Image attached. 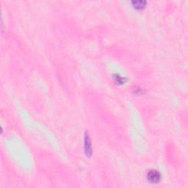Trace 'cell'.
<instances>
[{"label":"cell","mask_w":188,"mask_h":188,"mask_svg":"<svg viewBox=\"0 0 188 188\" xmlns=\"http://www.w3.org/2000/svg\"><path fill=\"white\" fill-rule=\"evenodd\" d=\"M132 3L134 4L135 7L136 8H139L141 9L143 7H145V4H146V1H132Z\"/></svg>","instance_id":"3"},{"label":"cell","mask_w":188,"mask_h":188,"mask_svg":"<svg viewBox=\"0 0 188 188\" xmlns=\"http://www.w3.org/2000/svg\"><path fill=\"white\" fill-rule=\"evenodd\" d=\"M147 178H148V180L151 183H157L160 181L161 176L158 171L153 170V171L148 172V175H147Z\"/></svg>","instance_id":"1"},{"label":"cell","mask_w":188,"mask_h":188,"mask_svg":"<svg viewBox=\"0 0 188 188\" xmlns=\"http://www.w3.org/2000/svg\"><path fill=\"white\" fill-rule=\"evenodd\" d=\"M85 148L86 154L88 155H91V154H92V148H91V140H90L89 136H88V135L85 136Z\"/></svg>","instance_id":"2"}]
</instances>
